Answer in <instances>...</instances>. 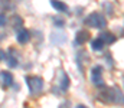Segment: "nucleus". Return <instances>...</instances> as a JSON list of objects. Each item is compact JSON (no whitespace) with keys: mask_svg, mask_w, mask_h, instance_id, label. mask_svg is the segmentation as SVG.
Returning <instances> with one entry per match:
<instances>
[{"mask_svg":"<svg viewBox=\"0 0 124 108\" xmlns=\"http://www.w3.org/2000/svg\"><path fill=\"white\" fill-rule=\"evenodd\" d=\"M68 86H69V78H68L66 73H62V76H61V89L62 91H66Z\"/></svg>","mask_w":124,"mask_h":108,"instance_id":"f8f14e48","label":"nucleus"},{"mask_svg":"<svg viewBox=\"0 0 124 108\" xmlns=\"http://www.w3.org/2000/svg\"><path fill=\"white\" fill-rule=\"evenodd\" d=\"M85 25H88L90 28H95V29H102L107 26V20L104 19L102 14L100 13H91L87 20H85Z\"/></svg>","mask_w":124,"mask_h":108,"instance_id":"f257e3e1","label":"nucleus"},{"mask_svg":"<svg viewBox=\"0 0 124 108\" xmlns=\"http://www.w3.org/2000/svg\"><path fill=\"white\" fill-rule=\"evenodd\" d=\"M100 39H101L104 43H114V42H116V36L111 35V33H108V32H102L101 36H100Z\"/></svg>","mask_w":124,"mask_h":108,"instance_id":"9b49d317","label":"nucleus"},{"mask_svg":"<svg viewBox=\"0 0 124 108\" xmlns=\"http://www.w3.org/2000/svg\"><path fill=\"white\" fill-rule=\"evenodd\" d=\"M0 81H1V85L3 86H10L13 84V75L10 72H0Z\"/></svg>","mask_w":124,"mask_h":108,"instance_id":"39448f33","label":"nucleus"},{"mask_svg":"<svg viewBox=\"0 0 124 108\" xmlns=\"http://www.w3.org/2000/svg\"><path fill=\"white\" fill-rule=\"evenodd\" d=\"M6 22H7L6 16H4L3 13H0V28H1V26H4V25H6Z\"/></svg>","mask_w":124,"mask_h":108,"instance_id":"dca6fc26","label":"nucleus"},{"mask_svg":"<svg viewBox=\"0 0 124 108\" xmlns=\"http://www.w3.org/2000/svg\"><path fill=\"white\" fill-rule=\"evenodd\" d=\"M77 108H88V107H85V105H82V104H79V105H77Z\"/></svg>","mask_w":124,"mask_h":108,"instance_id":"a211bd4d","label":"nucleus"},{"mask_svg":"<svg viewBox=\"0 0 124 108\" xmlns=\"http://www.w3.org/2000/svg\"><path fill=\"white\" fill-rule=\"evenodd\" d=\"M22 23H23V20H22L20 17H17V16L13 17V28H15V29H17L19 26H22Z\"/></svg>","mask_w":124,"mask_h":108,"instance_id":"4468645a","label":"nucleus"},{"mask_svg":"<svg viewBox=\"0 0 124 108\" xmlns=\"http://www.w3.org/2000/svg\"><path fill=\"white\" fill-rule=\"evenodd\" d=\"M102 69L100 68V66H95L93 68V71H91V79H93V82L95 85H102Z\"/></svg>","mask_w":124,"mask_h":108,"instance_id":"20e7f679","label":"nucleus"},{"mask_svg":"<svg viewBox=\"0 0 124 108\" xmlns=\"http://www.w3.org/2000/svg\"><path fill=\"white\" fill-rule=\"evenodd\" d=\"M51 4L58 10V12H68V6L61 0H51Z\"/></svg>","mask_w":124,"mask_h":108,"instance_id":"6e6552de","label":"nucleus"},{"mask_svg":"<svg viewBox=\"0 0 124 108\" xmlns=\"http://www.w3.org/2000/svg\"><path fill=\"white\" fill-rule=\"evenodd\" d=\"M26 84L29 86L31 94H33V95L42 92V89H43V79L39 76H26Z\"/></svg>","mask_w":124,"mask_h":108,"instance_id":"f03ea898","label":"nucleus"},{"mask_svg":"<svg viewBox=\"0 0 124 108\" xmlns=\"http://www.w3.org/2000/svg\"><path fill=\"white\" fill-rule=\"evenodd\" d=\"M3 56H4V53H3V50L0 49V59H3Z\"/></svg>","mask_w":124,"mask_h":108,"instance_id":"f3484780","label":"nucleus"},{"mask_svg":"<svg viewBox=\"0 0 124 108\" xmlns=\"http://www.w3.org/2000/svg\"><path fill=\"white\" fill-rule=\"evenodd\" d=\"M91 46H93L94 50H101L102 49V46H104V42L98 37V39H94L93 42H91Z\"/></svg>","mask_w":124,"mask_h":108,"instance_id":"ddd939ff","label":"nucleus"},{"mask_svg":"<svg viewBox=\"0 0 124 108\" xmlns=\"http://www.w3.org/2000/svg\"><path fill=\"white\" fill-rule=\"evenodd\" d=\"M114 102L120 104V105H124V95L121 94V91L117 86H114Z\"/></svg>","mask_w":124,"mask_h":108,"instance_id":"9d476101","label":"nucleus"},{"mask_svg":"<svg viewBox=\"0 0 124 108\" xmlns=\"http://www.w3.org/2000/svg\"><path fill=\"white\" fill-rule=\"evenodd\" d=\"M88 39H90V32L88 30H79L77 33L75 42L77 43H85V42H88Z\"/></svg>","mask_w":124,"mask_h":108,"instance_id":"423d86ee","label":"nucleus"},{"mask_svg":"<svg viewBox=\"0 0 124 108\" xmlns=\"http://www.w3.org/2000/svg\"><path fill=\"white\" fill-rule=\"evenodd\" d=\"M17 62H19V59H17V56L13 53V49H12L10 53H7V65H9L10 68H15V66L17 65Z\"/></svg>","mask_w":124,"mask_h":108,"instance_id":"1a4fd4ad","label":"nucleus"},{"mask_svg":"<svg viewBox=\"0 0 124 108\" xmlns=\"http://www.w3.org/2000/svg\"><path fill=\"white\" fill-rule=\"evenodd\" d=\"M29 37H31V33H29L28 30H25V29H20L19 33H17V36H16V39H17L19 43H26V42H29Z\"/></svg>","mask_w":124,"mask_h":108,"instance_id":"0eeeda50","label":"nucleus"},{"mask_svg":"<svg viewBox=\"0 0 124 108\" xmlns=\"http://www.w3.org/2000/svg\"><path fill=\"white\" fill-rule=\"evenodd\" d=\"M98 98L102 102H114V86L113 88L102 86L101 91L98 92Z\"/></svg>","mask_w":124,"mask_h":108,"instance_id":"7ed1b4c3","label":"nucleus"},{"mask_svg":"<svg viewBox=\"0 0 124 108\" xmlns=\"http://www.w3.org/2000/svg\"><path fill=\"white\" fill-rule=\"evenodd\" d=\"M54 23H55L56 26H63L65 20H62L61 17H54Z\"/></svg>","mask_w":124,"mask_h":108,"instance_id":"2eb2a0df","label":"nucleus"}]
</instances>
